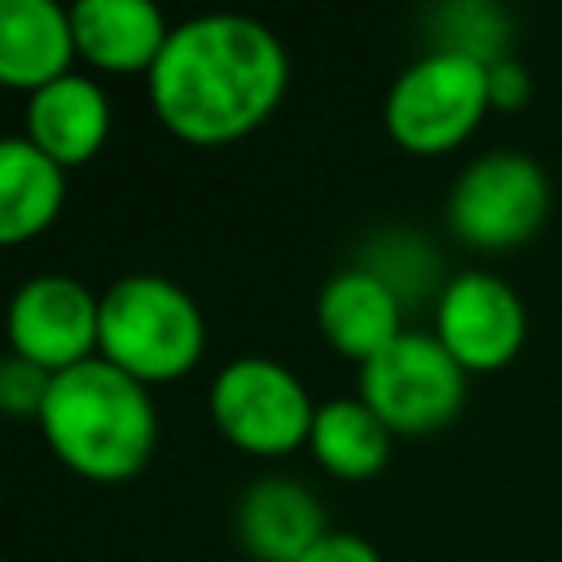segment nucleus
Returning <instances> with one entry per match:
<instances>
[{
    "mask_svg": "<svg viewBox=\"0 0 562 562\" xmlns=\"http://www.w3.org/2000/svg\"><path fill=\"white\" fill-rule=\"evenodd\" d=\"M303 562H382V558H378V549H373L369 540H360V536H351V531H325V536L303 553Z\"/></svg>",
    "mask_w": 562,
    "mask_h": 562,
    "instance_id": "a211bd4d",
    "label": "nucleus"
},
{
    "mask_svg": "<svg viewBox=\"0 0 562 562\" xmlns=\"http://www.w3.org/2000/svg\"><path fill=\"white\" fill-rule=\"evenodd\" d=\"M211 417L246 452L281 457L307 443L316 408L303 391V382L268 360V356H241L228 360L211 382Z\"/></svg>",
    "mask_w": 562,
    "mask_h": 562,
    "instance_id": "423d86ee",
    "label": "nucleus"
},
{
    "mask_svg": "<svg viewBox=\"0 0 562 562\" xmlns=\"http://www.w3.org/2000/svg\"><path fill=\"white\" fill-rule=\"evenodd\" d=\"M549 211V180L527 154H483L474 158L452 193L448 224L474 250H509L527 241Z\"/></svg>",
    "mask_w": 562,
    "mask_h": 562,
    "instance_id": "0eeeda50",
    "label": "nucleus"
},
{
    "mask_svg": "<svg viewBox=\"0 0 562 562\" xmlns=\"http://www.w3.org/2000/svg\"><path fill=\"white\" fill-rule=\"evenodd\" d=\"M360 400L391 435H430L461 413L465 369L435 334H400L360 364Z\"/></svg>",
    "mask_w": 562,
    "mask_h": 562,
    "instance_id": "39448f33",
    "label": "nucleus"
},
{
    "mask_svg": "<svg viewBox=\"0 0 562 562\" xmlns=\"http://www.w3.org/2000/svg\"><path fill=\"white\" fill-rule=\"evenodd\" d=\"M316 325L338 356L364 364L404 334L400 294L382 272H369V268L334 272L316 294Z\"/></svg>",
    "mask_w": 562,
    "mask_h": 562,
    "instance_id": "9d476101",
    "label": "nucleus"
},
{
    "mask_svg": "<svg viewBox=\"0 0 562 562\" xmlns=\"http://www.w3.org/2000/svg\"><path fill=\"white\" fill-rule=\"evenodd\" d=\"M66 202L61 162L35 149L26 136H9L0 145V241L18 246L44 233Z\"/></svg>",
    "mask_w": 562,
    "mask_h": 562,
    "instance_id": "2eb2a0df",
    "label": "nucleus"
},
{
    "mask_svg": "<svg viewBox=\"0 0 562 562\" xmlns=\"http://www.w3.org/2000/svg\"><path fill=\"white\" fill-rule=\"evenodd\" d=\"M48 386H53V373L22 360V356H9L0 364V404L13 417H40V408L48 400Z\"/></svg>",
    "mask_w": 562,
    "mask_h": 562,
    "instance_id": "f3484780",
    "label": "nucleus"
},
{
    "mask_svg": "<svg viewBox=\"0 0 562 562\" xmlns=\"http://www.w3.org/2000/svg\"><path fill=\"white\" fill-rule=\"evenodd\" d=\"M285 83L290 57L263 22L202 13L167 35L149 70V101L162 127L180 140L228 145L281 105Z\"/></svg>",
    "mask_w": 562,
    "mask_h": 562,
    "instance_id": "f257e3e1",
    "label": "nucleus"
},
{
    "mask_svg": "<svg viewBox=\"0 0 562 562\" xmlns=\"http://www.w3.org/2000/svg\"><path fill=\"white\" fill-rule=\"evenodd\" d=\"M9 342L48 373L75 369L101 347V299L75 277H31L9 303Z\"/></svg>",
    "mask_w": 562,
    "mask_h": 562,
    "instance_id": "6e6552de",
    "label": "nucleus"
},
{
    "mask_svg": "<svg viewBox=\"0 0 562 562\" xmlns=\"http://www.w3.org/2000/svg\"><path fill=\"white\" fill-rule=\"evenodd\" d=\"M206 325L198 303L167 277L136 272L101 294V347L97 356L132 373L136 382H167L202 360Z\"/></svg>",
    "mask_w": 562,
    "mask_h": 562,
    "instance_id": "7ed1b4c3",
    "label": "nucleus"
},
{
    "mask_svg": "<svg viewBox=\"0 0 562 562\" xmlns=\"http://www.w3.org/2000/svg\"><path fill=\"white\" fill-rule=\"evenodd\" d=\"M435 338L461 369H501L522 351L527 338L522 299L492 272H461L439 294Z\"/></svg>",
    "mask_w": 562,
    "mask_h": 562,
    "instance_id": "1a4fd4ad",
    "label": "nucleus"
},
{
    "mask_svg": "<svg viewBox=\"0 0 562 562\" xmlns=\"http://www.w3.org/2000/svg\"><path fill=\"white\" fill-rule=\"evenodd\" d=\"M307 443H312L316 461L338 479H369L391 457V430L364 400L321 404Z\"/></svg>",
    "mask_w": 562,
    "mask_h": 562,
    "instance_id": "dca6fc26",
    "label": "nucleus"
},
{
    "mask_svg": "<svg viewBox=\"0 0 562 562\" xmlns=\"http://www.w3.org/2000/svg\"><path fill=\"white\" fill-rule=\"evenodd\" d=\"M527 97V75L514 66V61H492V105L501 110H514L518 101Z\"/></svg>",
    "mask_w": 562,
    "mask_h": 562,
    "instance_id": "6ab92c4d",
    "label": "nucleus"
},
{
    "mask_svg": "<svg viewBox=\"0 0 562 562\" xmlns=\"http://www.w3.org/2000/svg\"><path fill=\"white\" fill-rule=\"evenodd\" d=\"M110 136V101L97 79L66 75L40 92H31L26 105V140L44 149L53 162L75 167L88 162Z\"/></svg>",
    "mask_w": 562,
    "mask_h": 562,
    "instance_id": "4468645a",
    "label": "nucleus"
},
{
    "mask_svg": "<svg viewBox=\"0 0 562 562\" xmlns=\"http://www.w3.org/2000/svg\"><path fill=\"white\" fill-rule=\"evenodd\" d=\"M70 9L57 0H4L0 4V83L40 92L70 75L75 57Z\"/></svg>",
    "mask_w": 562,
    "mask_h": 562,
    "instance_id": "9b49d317",
    "label": "nucleus"
},
{
    "mask_svg": "<svg viewBox=\"0 0 562 562\" xmlns=\"http://www.w3.org/2000/svg\"><path fill=\"white\" fill-rule=\"evenodd\" d=\"M70 26L79 57L110 75H149L171 35L149 0H79L70 4Z\"/></svg>",
    "mask_w": 562,
    "mask_h": 562,
    "instance_id": "f8f14e48",
    "label": "nucleus"
},
{
    "mask_svg": "<svg viewBox=\"0 0 562 562\" xmlns=\"http://www.w3.org/2000/svg\"><path fill=\"white\" fill-rule=\"evenodd\" d=\"M492 105V66L465 53H426L386 92V132L408 154L457 149Z\"/></svg>",
    "mask_w": 562,
    "mask_h": 562,
    "instance_id": "20e7f679",
    "label": "nucleus"
},
{
    "mask_svg": "<svg viewBox=\"0 0 562 562\" xmlns=\"http://www.w3.org/2000/svg\"><path fill=\"white\" fill-rule=\"evenodd\" d=\"M321 536L325 509L294 479H259L237 501V540L255 562H303Z\"/></svg>",
    "mask_w": 562,
    "mask_h": 562,
    "instance_id": "ddd939ff",
    "label": "nucleus"
},
{
    "mask_svg": "<svg viewBox=\"0 0 562 562\" xmlns=\"http://www.w3.org/2000/svg\"><path fill=\"white\" fill-rule=\"evenodd\" d=\"M40 426L57 461L97 483L140 474L158 435L145 382L101 356L53 373Z\"/></svg>",
    "mask_w": 562,
    "mask_h": 562,
    "instance_id": "f03ea898",
    "label": "nucleus"
}]
</instances>
